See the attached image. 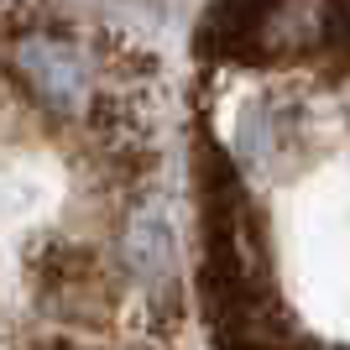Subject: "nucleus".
<instances>
[{
	"label": "nucleus",
	"instance_id": "nucleus-1",
	"mask_svg": "<svg viewBox=\"0 0 350 350\" xmlns=\"http://www.w3.org/2000/svg\"><path fill=\"white\" fill-rule=\"evenodd\" d=\"M0 63L47 116L94 126L110 110V53L58 21H5Z\"/></svg>",
	"mask_w": 350,
	"mask_h": 350
}]
</instances>
